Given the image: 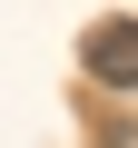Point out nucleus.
<instances>
[{"instance_id": "obj_1", "label": "nucleus", "mask_w": 138, "mask_h": 148, "mask_svg": "<svg viewBox=\"0 0 138 148\" xmlns=\"http://www.w3.org/2000/svg\"><path fill=\"white\" fill-rule=\"evenodd\" d=\"M79 69H89L99 89H118V99H128V89H138V10H118V20H99V30L79 40Z\"/></svg>"}]
</instances>
